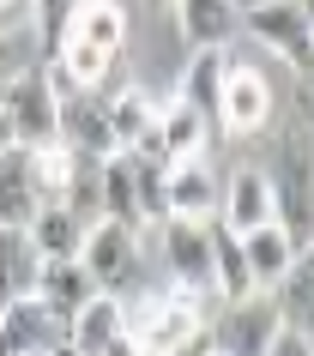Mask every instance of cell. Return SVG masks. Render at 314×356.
Returning <instances> with one entry per match:
<instances>
[{
	"mask_svg": "<svg viewBox=\"0 0 314 356\" xmlns=\"http://www.w3.org/2000/svg\"><path fill=\"white\" fill-rule=\"evenodd\" d=\"M121 55H127V6L121 0H79L55 55H49V73L61 91H103Z\"/></svg>",
	"mask_w": 314,
	"mask_h": 356,
	"instance_id": "cell-1",
	"label": "cell"
},
{
	"mask_svg": "<svg viewBox=\"0 0 314 356\" xmlns=\"http://www.w3.org/2000/svg\"><path fill=\"white\" fill-rule=\"evenodd\" d=\"M121 302H127V350L139 356H175L205 338V290H187L175 278L127 284Z\"/></svg>",
	"mask_w": 314,
	"mask_h": 356,
	"instance_id": "cell-2",
	"label": "cell"
},
{
	"mask_svg": "<svg viewBox=\"0 0 314 356\" xmlns=\"http://www.w3.org/2000/svg\"><path fill=\"white\" fill-rule=\"evenodd\" d=\"M0 103H6V121H13V145H49V139H61V85L42 60L0 73Z\"/></svg>",
	"mask_w": 314,
	"mask_h": 356,
	"instance_id": "cell-3",
	"label": "cell"
},
{
	"mask_svg": "<svg viewBox=\"0 0 314 356\" xmlns=\"http://www.w3.org/2000/svg\"><path fill=\"white\" fill-rule=\"evenodd\" d=\"M242 24L260 49H272L296 79H308L314 67V24H308V0H254L242 6Z\"/></svg>",
	"mask_w": 314,
	"mask_h": 356,
	"instance_id": "cell-4",
	"label": "cell"
},
{
	"mask_svg": "<svg viewBox=\"0 0 314 356\" xmlns=\"http://www.w3.org/2000/svg\"><path fill=\"white\" fill-rule=\"evenodd\" d=\"M272 79L260 73L254 60H223L218 73V103H212V121H218L230 139H248V133H266L272 127Z\"/></svg>",
	"mask_w": 314,
	"mask_h": 356,
	"instance_id": "cell-5",
	"label": "cell"
},
{
	"mask_svg": "<svg viewBox=\"0 0 314 356\" xmlns=\"http://www.w3.org/2000/svg\"><path fill=\"white\" fill-rule=\"evenodd\" d=\"M79 266L91 272L97 290H127V284H139V224L91 218L85 242H79Z\"/></svg>",
	"mask_w": 314,
	"mask_h": 356,
	"instance_id": "cell-6",
	"label": "cell"
},
{
	"mask_svg": "<svg viewBox=\"0 0 314 356\" xmlns=\"http://www.w3.org/2000/svg\"><path fill=\"white\" fill-rule=\"evenodd\" d=\"M278 320H284V314H278L272 290H248V296L223 302L218 320H205V338H212L223 356H266Z\"/></svg>",
	"mask_w": 314,
	"mask_h": 356,
	"instance_id": "cell-7",
	"label": "cell"
},
{
	"mask_svg": "<svg viewBox=\"0 0 314 356\" xmlns=\"http://www.w3.org/2000/svg\"><path fill=\"white\" fill-rule=\"evenodd\" d=\"M67 350V314L49 308L37 290H24L0 308V356H49Z\"/></svg>",
	"mask_w": 314,
	"mask_h": 356,
	"instance_id": "cell-8",
	"label": "cell"
},
{
	"mask_svg": "<svg viewBox=\"0 0 314 356\" xmlns=\"http://www.w3.org/2000/svg\"><path fill=\"white\" fill-rule=\"evenodd\" d=\"M67 350H79V356L127 350V302H121V290H91L79 302L73 320H67Z\"/></svg>",
	"mask_w": 314,
	"mask_h": 356,
	"instance_id": "cell-9",
	"label": "cell"
},
{
	"mask_svg": "<svg viewBox=\"0 0 314 356\" xmlns=\"http://www.w3.org/2000/svg\"><path fill=\"white\" fill-rule=\"evenodd\" d=\"M212 218H164V266L187 290H212Z\"/></svg>",
	"mask_w": 314,
	"mask_h": 356,
	"instance_id": "cell-10",
	"label": "cell"
},
{
	"mask_svg": "<svg viewBox=\"0 0 314 356\" xmlns=\"http://www.w3.org/2000/svg\"><path fill=\"white\" fill-rule=\"evenodd\" d=\"M164 218H218V175L205 157L164 163Z\"/></svg>",
	"mask_w": 314,
	"mask_h": 356,
	"instance_id": "cell-11",
	"label": "cell"
},
{
	"mask_svg": "<svg viewBox=\"0 0 314 356\" xmlns=\"http://www.w3.org/2000/svg\"><path fill=\"white\" fill-rule=\"evenodd\" d=\"M61 139L91 157H109L115 145V127H109V109H103V91H61Z\"/></svg>",
	"mask_w": 314,
	"mask_h": 356,
	"instance_id": "cell-12",
	"label": "cell"
},
{
	"mask_svg": "<svg viewBox=\"0 0 314 356\" xmlns=\"http://www.w3.org/2000/svg\"><path fill=\"white\" fill-rule=\"evenodd\" d=\"M103 109H109V127H115V145L121 151H146L157 145V103H151L139 85H103Z\"/></svg>",
	"mask_w": 314,
	"mask_h": 356,
	"instance_id": "cell-13",
	"label": "cell"
},
{
	"mask_svg": "<svg viewBox=\"0 0 314 356\" xmlns=\"http://www.w3.org/2000/svg\"><path fill=\"white\" fill-rule=\"evenodd\" d=\"M205 121L212 115L194 109V103H164L157 109V145H151V157L157 163H182V157H205Z\"/></svg>",
	"mask_w": 314,
	"mask_h": 356,
	"instance_id": "cell-14",
	"label": "cell"
},
{
	"mask_svg": "<svg viewBox=\"0 0 314 356\" xmlns=\"http://www.w3.org/2000/svg\"><path fill=\"white\" fill-rule=\"evenodd\" d=\"M85 229H91V218H79V211L61 206V200H42V206L24 218V236L37 242L42 260H67V254H79Z\"/></svg>",
	"mask_w": 314,
	"mask_h": 356,
	"instance_id": "cell-15",
	"label": "cell"
},
{
	"mask_svg": "<svg viewBox=\"0 0 314 356\" xmlns=\"http://www.w3.org/2000/svg\"><path fill=\"white\" fill-rule=\"evenodd\" d=\"M242 254H248V278H254V290H272V284L284 278V266H290L296 254H308V248H296L290 229L278 224V218H266V224H254L248 236H242Z\"/></svg>",
	"mask_w": 314,
	"mask_h": 356,
	"instance_id": "cell-16",
	"label": "cell"
},
{
	"mask_svg": "<svg viewBox=\"0 0 314 356\" xmlns=\"http://www.w3.org/2000/svg\"><path fill=\"white\" fill-rule=\"evenodd\" d=\"M169 6H175V24H182L187 49H223L242 24L236 0H169Z\"/></svg>",
	"mask_w": 314,
	"mask_h": 356,
	"instance_id": "cell-17",
	"label": "cell"
},
{
	"mask_svg": "<svg viewBox=\"0 0 314 356\" xmlns=\"http://www.w3.org/2000/svg\"><path fill=\"white\" fill-rule=\"evenodd\" d=\"M272 218V181L260 175V169H236L230 175V188L218 193V224H230L236 236H248L254 224Z\"/></svg>",
	"mask_w": 314,
	"mask_h": 356,
	"instance_id": "cell-18",
	"label": "cell"
},
{
	"mask_svg": "<svg viewBox=\"0 0 314 356\" xmlns=\"http://www.w3.org/2000/svg\"><path fill=\"white\" fill-rule=\"evenodd\" d=\"M205 236H212V296H223V302H236V296H248L254 290V278H248V254H242V236L230 224H205Z\"/></svg>",
	"mask_w": 314,
	"mask_h": 356,
	"instance_id": "cell-19",
	"label": "cell"
},
{
	"mask_svg": "<svg viewBox=\"0 0 314 356\" xmlns=\"http://www.w3.org/2000/svg\"><path fill=\"white\" fill-rule=\"evenodd\" d=\"M37 242L24 236V224H0V308L13 296H24V290H37Z\"/></svg>",
	"mask_w": 314,
	"mask_h": 356,
	"instance_id": "cell-20",
	"label": "cell"
},
{
	"mask_svg": "<svg viewBox=\"0 0 314 356\" xmlns=\"http://www.w3.org/2000/svg\"><path fill=\"white\" fill-rule=\"evenodd\" d=\"M37 211V181H31V145L0 151V224H24Z\"/></svg>",
	"mask_w": 314,
	"mask_h": 356,
	"instance_id": "cell-21",
	"label": "cell"
},
{
	"mask_svg": "<svg viewBox=\"0 0 314 356\" xmlns=\"http://www.w3.org/2000/svg\"><path fill=\"white\" fill-rule=\"evenodd\" d=\"M97 284H91V272L79 266V254H67V260H42L37 266V296L49 302V308H61V314L73 320V308L85 296H91Z\"/></svg>",
	"mask_w": 314,
	"mask_h": 356,
	"instance_id": "cell-22",
	"label": "cell"
},
{
	"mask_svg": "<svg viewBox=\"0 0 314 356\" xmlns=\"http://www.w3.org/2000/svg\"><path fill=\"white\" fill-rule=\"evenodd\" d=\"M272 302H278V314H284V326H308L314 320V266H308V254H296L284 266V278L272 284Z\"/></svg>",
	"mask_w": 314,
	"mask_h": 356,
	"instance_id": "cell-23",
	"label": "cell"
},
{
	"mask_svg": "<svg viewBox=\"0 0 314 356\" xmlns=\"http://www.w3.org/2000/svg\"><path fill=\"white\" fill-rule=\"evenodd\" d=\"M223 49H194L187 55V67H182V103H194V109H205L212 115V103H218V73H223Z\"/></svg>",
	"mask_w": 314,
	"mask_h": 356,
	"instance_id": "cell-24",
	"label": "cell"
},
{
	"mask_svg": "<svg viewBox=\"0 0 314 356\" xmlns=\"http://www.w3.org/2000/svg\"><path fill=\"white\" fill-rule=\"evenodd\" d=\"M73 6L79 0H31V37H37L42 60L55 55V42H61V31H67V19H73Z\"/></svg>",
	"mask_w": 314,
	"mask_h": 356,
	"instance_id": "cell-25",
	"label": "cell"
},
{
	"mask_svg": "<svg viewBox=\"0 0 314 356\" xmlns=\"http://www.w3.org/2000/svg\"><path fill=\"white\" fill-rule=\"evenodd\" d=\"M31 31V0H0V37Z\"/></svg>",
	"mask_w": 314,
	"mask_h": 356,
	"instance_id": "cell-26",
	"label": "cell"
},
{
	"mask_svg": "<svg viewBox=\"0 0 314 356\" xmlns=\"http://www.w3.org/2000/svg\"><path fill=\"white\" fill-rule=\"evenodd\" d=\"M19 67V49H13V37H0V73H13Z\"/></svg>",
	"mask_w": 314,
	"mask_h": 356,
	"instance_id": "cell-27",
	"label": "cell"
},
{
	"mask_svg": "<svg viewBox=\"0 0 314 356\" xmlns=\"http://www.w3.org/2000/svg\"><path fill=\"white\" fill-rule=\"evenodd\" d=\"M13 145V121H6V103H0V151Z\"/></svg>",
	"mask_w": 314,
	"mask_h": 356,
	"instance_id": "cell-28",
	"label": "cell"
},
{
	"mask_svg": "<svg viewBox=\"0 0 314 356\" xmlns=\"http://www.w3.org/2000/svg\"><path fill=\"white\" fill-rule=\"evenodd\" d=\"M236 6H254V0H236Z\"/></svg>",
	"mask_w": 314,
	"mask_h": 356,
	"instance_id": "cell-29",
	"label": "cell"
},
{
	"mask_svg": "<svg viewBox=\"0 0 314 356\" xmlns=\"http://www.w3.org/2000/svg\"><path fill=\"white\" fill-rule=\"evenodd\" d=\"M151 6H164V0H151Z\"/></svg>",
	"mask_w": 314,
	"mask_h": 356,
	"instance_id": "cell-30",
	"label": "cell"
}]
</instances>
